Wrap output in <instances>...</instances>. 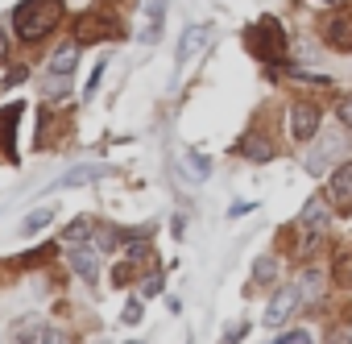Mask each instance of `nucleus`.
Here are the masks:
<instances>
[{
    "label": "nucleus",
    "mask_w": 352,
    "mask_h": 344,
    "mask_svg": "<svg viewBox=\"0 0 352 344\" xmlns=\"http://www.w3.org/2000/svg\"><path fill=\"white\" fill-rule=\"evenodd\" d=\"M63 9H58V0H21L13 21H17V38L21 42H42L54 25H58Z\"/></svg>",
    "instance_id": "obj_1"
},
{
    "label": "nucleus",
    "mask_w": 352,
    "mask_h": 344,
    "mask_svg": "<svg viewBox=\"0 0 352 344\" xmlns=\"http://www.w3.org/2000/svg\"><path fill=\"white\" fill-rule=\"evenodd\" d=\"M286 30H282V21L278 17H261V21H253L249 30H245V46H249V54L253 58H261V63H278L282 54H286Z\"/></svg>",
    "instance_id": "obj_2"
},
{
    "label": "nucleus",
    "mask_w": 352,
    "mask_h": 344,
    "mask_svg": "<svg viewBox=\"0 0 352 344\" xmlns=\"http://www.w3.org/2000/svg\"><path fill=\"white\" fill-rule=\"evenodd\" d=\"M5 50H9V46H5V34H0V63H5Z\"/></svg>",
    "instance_id": "obj_32"
},
{
    "label": "nucleus",
    "mask_w": 352,
    "mask_h": 344,
    "mask_svg": "<svg viewBox=\"0 0 352 344\" xmlns=\"http://www.w3.org/2000/svg\"><path fill=\"white\" fill-rule=\"evenodd\" d=\"M278 344H311V336H307V332H286Z\"/></svg>",
    "instance_id": "obj_29"
},
{
    "label": "nucleus",
    "mask_w": 352,
    "mask_h": 344,
    "mask_svg": "<svg viewBox=\"0 0 352 344\" xmlns=\"http://www.w3.org/2000/svg\"><path fill=\"white\" fill-rule=\"evenodd\" d=\"M157 290H162V274H153V278H145V282H141V294H149V299H153Z\"/></svg>",
    "instance_id": "obj_28"
},
{
    "label": "nucleus",
    "mask_w": 352,
    "mask_h": 344,
    "mask_svg": "<svg viewBox=\"0 0 352 344\" xmlns=\"http://www.w3.org/2000/svg\"><path fill=\"white\" fill-rule=\"evenodd\" d=\"M91 233H96V220H91V216H79L75 224H67V233H63V237H67V245H87V241H91Z\"/></svg>",
    "instance_id": "obj_20"
},
{
    "label": "nucleus",
    "mask_w": 352,
    "mask_h": 344,
    "mask_svg": "<svg viewBox=\"0 0 352 344\" xmlns=\"http://www.w3.org/2000/svg\"><path fill=\"white\" fill-rule=\"evenodd\" d=\"M340 158V137H319V145L302 158V166L311 170V175H327V166Z\"/></svg>",
    "instance_id": "obj_7"
},
{
    "label": "nucleus",
    "mask_w": 352,
    "mask_h": 344,
    "mask_svg": "<svg viewBox=\"0 0 352 344\" xmlns=\"http://www.w3.org/2000/svg\"><path fill=\"white\" fill-rule=\"evenodd\" d=\"M278 278V257H270V253H261L257 261H253V286H270ZM249 286V290H253Z\"/></svg>",
    "instance_id": "obj_18"
},
{
    "label": "nucleus",
    "mask_w": 352,
    "mask_h": 344,
    "mask_svg": "<svg viewBox=\"0 0 352 344\" xmlns=\"http://www.w3.org/2000/svg\"><path fill=\"white\" fill-rule=\"evenodd\" d=\"M298 224H302V233H323V228H327V204H323V200H307Z\"/></svg>",
    "instance_id": "obj_11"
},
{
    "label": "nucleus",
    "mask_w": 352,
    "mask_h": 344,
    "mask_svg": "<svg viewBox=\"0 0 352 344\" xmlns=\"http://www.w3.org/2000/svg\"><path fill=\"white\" fill-rule=\"evenodd\" d=\"M245 158H253V162H270V158H274V145H270L261 133H249V137H245Z\"/></svg>",
    "instance_id": "obj_22"
},
{
    "label": "nucleus",
    "mask_w": 352,
    "mask_h": 344,
    "mask_svg": "<svg viewBox=\"0 0 352 344\" xmlns=\"http://www.w3.org/2000/svg\"><path fill=\"white\" fill-rule=\"evenodd\" d=\"M129 344H141V340H129Z\"/></svg>",
    "instance_id": "obj_34"
},
{
    "label": "nucleus",
    "mask_w": 352,
    "mask_h": 344,
    "mask_svg": "<svg viewBox=\"0 0 352 344\" xmlns=\"http://www.w3.org/2000/svg\"><path fill=\"white\" fill-rule=\"evenodd\" d=\"M42 315H21L13 319V344H38L42 340Z\"/></svg>",
    "instance_id": "obj_12"
},
{
    "label": "nucleus",
    "mask_w": 352,
    "mask_h": 344,
    "mask_svg": "<svg viewBox=\"0 0 352 344\" xmlns=\"http://www.w3.org/2000/svg\"><path fill=\"white\" fill-rule=\"evenodd\" d=\"M170 233H174V237H183V233H187V220H183V216H174V224H170Z\"/></svg>",
    "instance_id": "obj_31"
},
{
    "label": "nucleus",
    "mask_w": 352,
    "mask_h": 344,
    "mask_svg": "<svg viewBox=\"0 0 352 344\" xmlns=\"http://www.w3.org/2000/svg\"><path fill=\"white\" fill-rule=\"evenodd\" d=\"M327 344H352V327H331L327 332Z\"/></svg>",
    "instance_id": "obj_26"
},
{
    "label": "nucleus",
    "mask_w": 352,
    "mask_h": 344,
    "mask_svg": "<svg viewBox=\"0 0 352 344\" xmlns=\"http://www.w3.org/2000/svg\"><path fill=\"white\" fill-rule=\"evenodd\" d=\"M319 5H348V0H319Z\"/></svg>",
    "instance_id": "obj_33"
},
{
    "label": "nucleus",
    "mask_w": 352,
    "mask_h": 344,
    "mask_svg": "<svg viewBox=\"0 0 352 344\" xmlns=\"http://www.w3.org/2000/svg\"><path fill=\"white\" fill-rule=\"evenodd\" d=\"M331 200L352 204V162H348V166H340L336 175H331Z\"/></svg>",
    "instance_id": "obj_17"
},
{
    "label": "nucleus",
    "mask_w": 352,
    "mask_h": 344,
    "mask_svg": "<svg viewBox=\"0 0 352 344\" xmlns=\"http://www.w3.org/2000/svg\"><path fill=\"white\" fill-rule=\"evenodd\" d=\"M340 120H344V129L352 133V96H344V100H340Z\"/></svg>",
    "instance_id": "obj_27"
},
{
    "label": "nucleus",
    "mask_w": 352,
    "mask_h": 344,
    "mask_svg": "<svg viewBox=\"0 0 352 344\" xmlns=\"http://www.w3.org/2000/svg\"><path fill=\"white\" fill-rule=\"evenodd\" d=\"M323 34H327V42L336 50H352V17H331Z\"/></svg>",
    "instance_id": "obj_14"
},
{
    "label": "nucleus",
    "mask_w": 352,
    "mask_h": 344,
    "mask_svg": "<svg viewBox=\"0 0 352 344\" xmlns=\"http://www.w3.org/2000/svg\"><path fill=\"white\" fill-rule=\"evenodd\" d=\"M17 116H21V104L0 108V149H5L9 162H17Z\"/></svg>",
    "instance_id": "obj_8"
},
{
    "label": "nucleus",
    "mask_w": 352,
    "mask_h": 344,
    "mask_svg": "<svg viewBox=\"0 0 352 344\" xmlns=\"http://www.w3.org/2000/svg\"><path fill=\"white\" fill-rule=\"evenodd\" d=\"M162 17H166V0H149V25L141 30V42L153 46L162 38Z\"/></svg>",
    "instance_id": "obj_15"
},
{
    "label": "nucleus",
    "mask_w": 352,
    "mask_h": 344,
    "mask_svg": "<svg viewBox=\"0 0 352 344\" xmlns=\"http://www.w3.org/2000/svg\"><path fill=\"white\" fill-rule=\"evenodd\" d=\"M67 261H71V270H75L83 282H96V274H100V257H96L91 245H71Z\"/></svg>",
    "instance_id": "obj_9"
},
{
    "label": "nucleus",
    "mask_w": 352,
    "mask_h": 344,
    "mask_svg": "<svg viewBox=\"0 0 352 344\" xmlns=\"http://www.w3.org/2000/svg\"><path fill=\"white\" fill-rule=\"evenodd\" d=\"M294 303H298V286H282L274 299H270V307H265V319L261 323H270V327H278L290 311H294Z\"/></svg>",
    "instance_id": "obj_10"
},
{
    "label": "nucleus",
    "mask_w": 352,
    "mask_h": 344,
    "mask_svg": "<svg viewBox=\"0 0 352 344\" xmlns=\"http://www.w3.org/2000/svg\"><path fill=\"white\" fill-rule=\"evenodd\" d=\"M183 162H187V170H191L195 179H208V175H212V158H208L204 149H195V145L183 149Z\"/></svg>",
    "instance_id": "obj_19"
},
{
    "label": "nucleus",
    "mask_w": 352,
    "mask_h": 344,
    "mask_svg": "<svg viewBox=\"0 0 352 344\" xmlns=\"http://www.w3.org/2000/svg\"><path fill=\"white\" fill-rule=\"evenodd\" d=\"M323 294V270H302V278H298V299H319Z\"/></svg>",
    "instance_id": "obj_21"
},
{
    "label": "nucleus",
    "mask_w": 352,
    "mask_h": 344,
    "mask_svg": "<svg viewBox=\"0 0 352 344\" xmlns=\"http://www.w3.org/2000/svg\"><path fill=\"white\" fill-rule=\"evenodd\" d=\"M75 63H79V50H75V42H67V46H58V50L50 54L46 75H71V71H75Z\"/></svg>",
    "instance_id": "obj_13"
},
{
    "label": "nucleus",
    "mask_w": 352,
    "mask_h": 344,
    "mask_svg": "<svg viewBox=\"0 0 352 344\" xmlns=\"http://www.w3.org/2000/svg\"><path fill=\"white\" fill-rule=\"evenodd\" d=\"M112 175V166L108 162H79V166H71L67 175L54 183L58 191H71V187H87V183H96V179H108Z\"/></svg>",
    "instance_id": "obj_5"
},
{
    "label": "nucleus",
    "mask_w": 352,
    "mask_h": 344,
    "mask_svg": "<svg viewBox=\"0 0 352 344\" xmlns=\"http://www.w3.org/2000/svg\"><path fill=\"white\" fill-rule=\"evenodd\" d=\"M290 137H294V141L319 137V108H315L311 100H294V104H290Z\"/></svg>",
    "instance_id": "obj_4"
},
{
    "label": "nucleus",
    "mask_w": 352,
    "mask_h": 344,
    "mask_svg": "<svg viewBox=\"0 0 352 344\" xmlns=\"http://www.w3.org/2000/svg\"><path fill=\"white\" fill-rule=\"evenodd\" d=\"M96 344H104V340H96Z\"/></svg>",
    "instance_id": "obj_35"
},
{
    "label": "nucleus",
    "mask_w": 352,
    "mask_h": 344,
    "mask_svg": "<svg viewBox=\"0 0 352 344\" xmlns=\"http://www.w3.org/2000/svg\"><path fill=\"white\" fill-rule=\"evenodd\" d=\"M212 42H216V25H212V21H195V25H187L183 38H179V67L191 63V58H199Z\"/></svg>",
    "instance_id": "obj_3"
},
{
    "label": "nucleus",
    "mask_w": 352,
    "mask_h": 344,
    "mask_svg": "<svg viewBox=\"0 0 352 344\" xmlns=\"http://www.w3.org/2000/svg\"><path fill=\"white\" fill-rule=\"evenodd\" d=\"M67 79L71 75H46V96H67V87H71Z\"/></svg>",
    "instance_id": "obj_24"
},
{
    "label": "nucleus",
    "mask_w": 352,
    "mask_h": 344,
    "mask_svg": "<svg viewBox=\"0 0 352 344\" xmlns=\"http://www.w3.org/2000/svg\"><path fill=\"white\" fill-rule=\"evenodd\" d=\"M38 344H67V336H63V332H42Z\"/></svg>",
    "instance_id": "obj_30"
},
{
    "label": "nucleus",
    "mask_w": 352,
    "mask_h": 344,
    "mask_svg": "<svg viewBox=\"0 0 352 344\" xmlns=\"http://www.w3.org/2000/svg\"><path fill=\"white\" fill-rule=\"evenodd\" d=\"M141 311H145V307H141V299H129V303H124V311H120V323H129V327H133V323H141Z\"/></svg>",
    "instance_id": "obj_23"
},
{
    "label": "nucleus",
    "mask_w": 352,
    "mask_h": 344,
    "mask_svg": "<svg viewBox=\"0 0 352 344\" xmlns=\"http://www.w3.org/2000/svg\"><path fill=\"white\" fill-rule=\"evenodd\" d=\"M75 38H79V42H104V38H120V25H116L108 13H91V17H83V21H79Z\"/></svg>",
    "instance_id": "obj_6"
},
{
    "label": "nucleus",
    "mask_w": 352,
    "mask_h": 344,
    "mask_svg": "<svg viewBox=\"0 0 352 344\" xmlns=\"http://www.w3.org/2000/svg\"><path fill=\"white\" fill-rule=\"evenodd\" d=\"M50 220H54V208H34V212L21 220V237H38V233H46Z\"/></svg>",
    "instance_id": "obj_16"
},
{
    "label": "nucleus",
    "mask_w": 352,
    "mask_h": 344,
    "mask_svg": "<svg viewBox=\"0 0 352 344\" xmlns=\"http://www.w3.org/2000/svg\"><path fill=\"white\" fill-rule=\"evenodd\" d=\"M100 79H104V63H100V67L91 71V79H87V87H83V100H91V96H96V87H100Z\"/></svg>",
    "instance_id": "obj_25"
}]
</instances>
